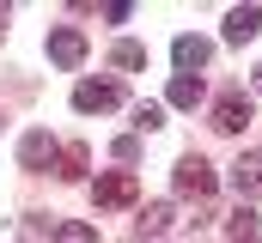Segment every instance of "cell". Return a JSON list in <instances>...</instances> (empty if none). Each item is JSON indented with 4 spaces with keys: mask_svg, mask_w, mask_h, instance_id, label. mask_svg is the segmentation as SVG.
I'll return each mask as SVG.
<instances>
[{
    "mask_svg": "<svg viewBox=\"0 0 262 243\" xmlns=\"http://www.w3.org/2000/svg\"><path fill=\"white\" fill-rule=\"evenodd\" d=\"M55 243H98V231L85 219H67V225H55Z\"/></svg>",
    "mask_w": 262,
    "mask_h": 243,
    "instance_id": "cell-12",
    "label": "cell"
},
{
    "mask_svg": "<svg viewBox=\"0 0 262 243\" xmlns=\"http://www.w3.org/2000/svg\"><path fill=\"white\" fill-rule=\"evenodd\" d=\"M232 231H238V237H256V213L238 207V213H232Z\"/></svg>",
    "mask_w": 262,
    "mask_h": 243,
    "instance_id": "cell-15",
    "label": "cell"
},
{
    "mask_svg": "<svg viewBox=\"0 0 262 243\" xmlns=\"http://www.w3.org/2000/svg\"><path fill=\"white\" fill-rule=\"evenodd\" d=\"M110 152H116V158H122V164H134V158H140V140H134V134H122V140H116V146H110Z\"/></svg>",
    "mask_w": 262,
    "mask_h": 243,
    "instance_id": "cell-16",
    "label": "cell"
},
{
    "mask_svg": "<svg viewBox=\"0 0 262 243\" xmlns=\"http://www.w3.org/2000/svg\"><path fill=\"white\" fill-rule=\"evenodd\" d=\"M49 61H55V67H79V61H85V37H79L73 25L49 31Z\"/></svg>",
    "mask_w": 262,
    "mask_h": 243,
    "instance_id": "cell-7",
    "label": "cell"
},
{
    "mask_svg": "<svg viewBox=\"0 0 262 243\" xmlns=\"http://www.w3.org/2000/svg\"><path fill=\"white\" fill-rule=\"evenodd\" d=\"M256 91H262V67H256Z\"/></svg>",
    "mask_w": 262,
    "mask_h": 243,
    "instance_id": "cell-19",
    "label": "cell"
},
{
    "mask_svg": "<svg viewBox=\"0 0 262 243\" xmlns=\"http://www.w3.org/2000/svg\"><path fill=\"white\" fill-rule=\"evenodd\" d=\"M116 104H122V85H116V79H79V85H73V110H85V116L116 110Z\"/></svg>",
    "mask_w": 262,
    "mask_h": 243,
    "instance_id": "cell-3",
    "label": "cell"
},
{
    "mask_svg": "<svg viewBox=\"0 0 262 243\" xmlns=\"http://www.w3.org/2000/svg\"><path fill=\"white\" fill-rule=\"evenodd\" d=\"M110 61H116V67H146V49H140V43H116V49H110Z\"/></svg>",
    "mask_w": 262,
    "mask_h": 243,
    "instance_id": "cell-13",
    "label": "cell"
},
{
    "mask_svg": "<svg viewBox=\"0 0 262 243\" xmlns=\"http://www.w3.org/2000/svg\"><path fill=\"white\" fill-rule=\"evenodd\" d=\"M92 201H98L104 213H116V207H134V201H140V182H134V171H104V177L92 182Z\"/></svg>",
    "mask_w": 262,
    "mask_h": 243,
    "instance_id": "cell-1",
    "label": "cell"
},
{
    "mask_svg": "<svg viewBox=\"0 0 262 243\" xmlns=\"http://www.w3.org/2000/svg\"><path fill=\"white\" fill-rule=\"evenodd\" d=\"M104 18H110V25H128L134 6H128V0H110V6H104Z\"/></svg>",
    "mask_w": 262,
    "mask_h": 243,
    "instance_id": "cell-17",
    "label": "cell"
},
{
    "mask_svg": "<svg viewBox=\"0 0 262 243\" xmlns=\"http://www.w3.org/2000/svg\"><path fill=\"white\" fill-rule=\"evenodd\" d=\"M232 188H238V195H262V152H244V158L232 164Z\"/></svg>",
    "mask_w": 262,
    "mask_h": 243,
    "instance_id": "cell-10",
    "label": "cell"
},
{
    "mask_svg": "<svg viewBox=\"0 0 262 243\" xmlns=\"http://www.w3.org/2000/svg\"><path fill=\"white\" fill-rule=\"evenodd\" d=\"M177 188H183V195H213V164L195 158V152L177 158Z\"/></svg>",
    "mask_w": 262,
    "mask_h": 243,
    "instance_id": "cell-5",
    "label": "cell"
},
{
    "mask_svg": "<svg viewBox=\"0 0 262 243\" xmlns=\"http://www.w3.org/2000/svg\"><path fill=\"white\" fill-rule=\"evenodd\" d=\"M250 116H256V104H250L238 85H232V91H220V104H213V128H220V134H244Z\"/></svg>",
    "mask_w": 262,
    "mask_h": 243,
    "instance_id": "cell-2",
    "label": "cell"
},
{
    "mask_svg": "<svg viewBox=\"0 0 262 243\" xmlns=\"http://www.w3.org/2000/svg\"><path fill=\"white\" fill-rule=\"evenodd\" d=\"M238 243H256V237H238Z\"/></svg>",
    "mask_w": 262,
    "mask_h": 243,
    "instance_id": "cell-20",
    "label": "cell"
},
{
    "mask_svg": "<svg viewBox=\"0 0 262 243\" xmlns=\"http://www.w3.org/2000/svg\"><path fill=\"white\" fill-rule=\"evenodd\" d=\"M134 121H140V128H159V121H165V110H159V104H140V110H134Z\"/></svg>",
    "mask_w": 262,
    "mask_h": 243,
    "instance_id": "cell-18",
    "label": "cell"
},
{
    "mask_svg": "<svg viewBox=\"0 0 262 243\" xmlns=\"http://www.w3.org/2000/svg\"><path fill=\"white\" fill-rule=\"evenodd\" d=\"M55 177H61V182L85 177V146H61V152H55Z\"/></svg>",
    "mask_w": 262,
    "mask_h": 243,
    "instance_id": "cell-11",
    "label": "cell"
},
{
    "mask_svg": "<svg viewBox=\"0 0 262 243\" xmlns=\"http://www.w3.org/2000/svg\"><path fill=\"white\" fill-rule=\"evenodd\" d=\"M201 98H207V85H201V73H177V79L165 85V104H171V110H195Z\"/></svg>",
    "mask_w": 262,
    "mask_h": 243,
    "instance_id": "cell-8",
    "label": "cell"
},
{
    "mask_svg": "<svg viewBox=\"0 0 262 243\" xmlns=\"http://www.w3.org/2000/svg\"><path fill=\"white\" fill-rule=\"evenodd\" d=\"M262 31V6H232L226 12V43H250Z\"/></svg>",
    "mask_w": 262,
    "mask_h": 243,
    "instance_id": "cell-9",
    "label": "cell"
},
{
    "mask_svg": "<svg viewBox=\"0 0 262 243\" xmlns=\"http://www.w3.org/2000/svg\"><path fill=\"white\" fill-rule=\"evenodd\" d=\"M140 225H146V231H165V225H171V201H152V207L140 213Z\"/></svg>",
    "mask_w": 262,
    "mask_h": 243,
    "instance_id": "cell-14",
    "label": "cell"
},
{
    "mask_svg": "<svg viewBox=\"0 0 262 243\" xmlns=\"http://www.w3.org/2000/svg\"><path fill=\"white\" fill-rule=\"evenodd\" d=\"M171 55H177V67H183V73H201V67L213 61V43H207V37H195V31H183V37L171 43Z\"/></svg>",
    "mask_w": 262,
    "mask_h": 243,
    "instance_id": "cell-4",
    "label": "cell"
},
{
    "mask_svg": "<svg viewBox=\"0 0 262 243\" xmlns=\"http://www.w3.org/2000/svg\"><path fill=\"white\" fill-rule=\"evenodd\" d=\"M55 152H61V146H55L43 128H31V134L18 140V164H25V171H43V164H55Z\"/></svg>",
    "mask_w": 262,
    "mask_h": 243,
    "instance_id": "cell-6",
    "label": "cell"
}]
</instances>
